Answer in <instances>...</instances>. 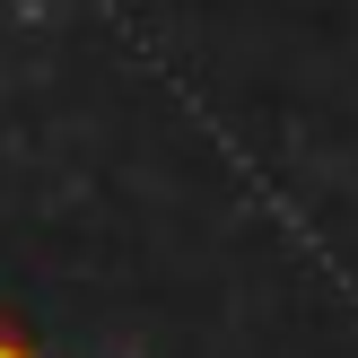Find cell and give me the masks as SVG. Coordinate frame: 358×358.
I'll return each mask as SVG.
<instances>
[{"mask_svg": "<svg viewBox=\"0 0 358 358\" xmlns=\"http://www.w3.org/2000/svg\"><path fill=\"white\" fill-rule=\"evenodd\" d=\"M0 358H35L27 341H17V324H9V315H0Z\"/></svg>", "mask_w": 358, "mask_h": 358, "instance_id": "1", "label": "cell"}]
</instances>
